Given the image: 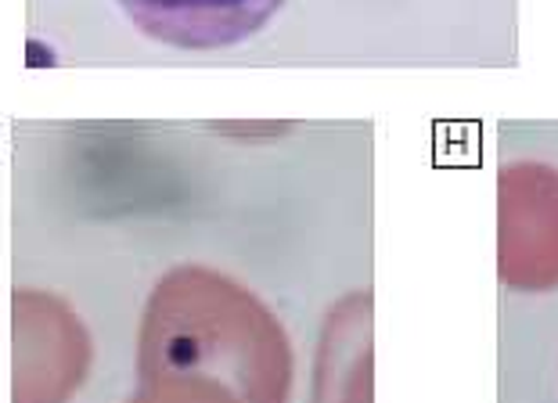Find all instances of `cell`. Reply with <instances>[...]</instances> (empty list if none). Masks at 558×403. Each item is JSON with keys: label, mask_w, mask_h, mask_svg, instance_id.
<instances>
[{"label": "cell", "mask_w": 558, "mask_h": 403, "mask_svg": "<svg viewBox=\"0 0 558 403\" xmlns=\"http://www.w3.org/2000/svg\"><path fill=\"white\" fill-rule=\"evenodd\" d=\"M501 278L522 292L558 289V170L515 162L501 173Z\"/></svg>", "instance_id": "obj_1"}, {"label": "cell", "mask_w": 558, "mask_h": 403, "mask_svg": "<svg viewBox=\"0 0 558 403\" xmlns=\"http://www.w3.org/2000/svg\"><path fill=\"white\" fill-rule=\"evenodd\" d=\"M126 19L177 51H223L270 26L284 0H120Z\"/></svg>", "instance_id": "obj_2"}]
</instances>
